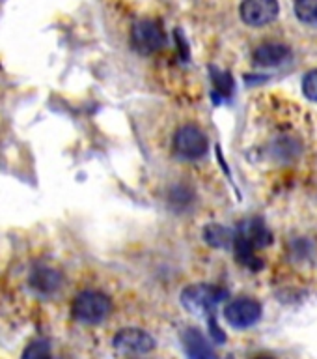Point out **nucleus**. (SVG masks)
Listing matches in <instances>:
<instances>
[{
    "label": "nucleus",
    "mask_w": 317,
    "mask_h": 359,
    "mask_svg": "<svg viewBox=\"0 0 317 359\" xmlns=\"http://www.w3.org/2000/svg\"><path fill=\"white\" fill-rule=\"evenodd\" d=\"M295 15L302 25L317 28V0H295Z\"/></svg>",
    "instance_id": "4468645a"
},
{
    "label": "nucleus",
    "mask_w": 317,
    "mask_h": 359,
    "mask_svg": "<svg viewBox=\"0 0 317 359\" xmlns=\"http://www.w3.org/2000/svg\"><path fill=\"white\" fill-rule=\"evenodd\" d=\"M112 344L120 353L127 355H144L155 350V339L144 330L139 327H123L114 335Z\"/></svg>",
    "instance_id": "0eeeda50"
},
{
    "label": "nucleus",
    "mask_w": 317,
    "mask_h": 359,
    "mask_svg": "<svg viewBox=\"0 0 317 359\" xmlns=\"http://www.w3.org/2000/svg\"><path fill=\"white\" fill-rule=\"evenodd\" d=\"M271 240L273 236L263 219L251 217L239 223L234 232V249L239 264L252 271H260L263 268V260L256 257V249L269 245Z\"/></svg>",
    "instance_id": "f257e3e1"
},
{
    "label": "nucleus",
    "mask_w": 317,
    "mask_h": 359,
    "mask_svg": "<svg viewBox=\"0 0 317 359\" xmlns=\"http://www.w3.org/2000/svg\"><path fill=\"white\" fill-rule=\"evenodd\" d=\"M62 273L49 266H38L30 273V286L41 296H50L62 286Z\"/></svg>",
    "instance_id": "9b49d317"
},
{
    "label": "nucleus",
    "mask_w": 317,
    "mask_h": 359,
    "mask_svg": "<svg viewBox=\"0 0 317 359\" xmlns=\"http://www.w3.org/2000/svg\"><path fill=\"white\" fill-rule=\"evenodd\" d=\"M291 58V49L284 43H276V41H269L262 43L254 50L252 60L256 66L262 67H276L282 66Z\"/></svg>",
    "instance_id": "9d476101"
},
{
    "label": "nucleus",
    "mask_w": 317,
    "mask_h": 359,
    "mask_svg": "<svg viewBox=\"0 0 317 359\" xmlns=\"http://www.w3.org/2000/svg\"><path fill=\"white\" fill-rule=\"evenodd\" d=\"M262 303L254 297H237L224 307V318L235 330H248L262 320Z\"/></svg>",
    "instance_id": "39448f33"
},
{
    "label": "nucleus",
    "mask_w": 317,
    "mask_h": 359,
    "mask_svg": "<svg viewBox=\"0 0 317 359\" xmlns=\"http://www.w3.org/2000/svg\"><path fill=\"white\" fill-rule=\"evenodd\" d=\"M302 94L307 100L317 103V67L310 69L302 79Z\"/></svg>",
    "instance_id": "f3484780"
},
{
    "label": "nucleus",
    "mask_w": 317,
    "mask_h": 359,
    "mask_svg": "<svg viewBox=\"0 0 317 359\" xmlns=\"http://www.w3.org/2000/svg\"><path fill=\"white\" fill-rule=\"evenodd\" d=\"M174 150L181 159L196 161L207 154L209 140L198 126L187 123V126H181L174 135Z\"/></svg>",
    "instance_id": "20e7f679"
},
{
    "label": "nucleus",
    "mask_w": 317,
    "mask_h": 359,
    "mask_svg": "<svg viewBox=\"0 0 317 359\" xmlns=\"http://www.w3.org/2000/svg\"><path fill=\"white\" fill-rule=\"evenodd\" d=\"M228 292L215 285H190L181 292V305L195 316H211Z\"/></svg>",
    "instance_id": "f03ea898"
},
{
    "label": "nucleus",
    "mask_w": 317,
    "mask_h": 359,
    "mask_svg": "<svg viewBox=\"0 0 317 359\" xmlns=\"http://www.w3.org/2000/svg\"><path fill=\"white\" fill-rule=\"evenodd\" d=\"M60 359H62V358H60Z\"/></svg>",
    "instance_id": "aec40b11"
},
{
    "label": "nucleus",
    "mask_w": 317,
    "mask_h": 359,
    "mask_svg": "<svg viewBox=\"0 0 317 359\" xmlns=\"http://www.w3.org/2000/svg\"><path fill=\"white\" fill-rule=\"evenodd\" d=\"M211 81H213V95L215 101L226 100L234 90V79L230 77V73L218 72L217 67H211Z\"/></svg>",
    "instance_id": "ddd939ff"
},
{
    "label": "nucleus",
    "mask_w": 317,
    "mask_h": 359,
    "mask_svg": "<svg viewBox=\"0 0 317 359\" xmlns=\"http://www.w3.org/2000/svg\"><path fill=\"white\" fill-rule=\"evenodd\" d=\"M280 13L279 0H243L239 15L248 27H267Z\"/></svg>",
    "instance_id": "6e6552de"
},
{
    "label": "nucleus",
    "mask_w": 317,
    "mask_h": 359,
    "mask_svg": "<svg viewBox=\"0 0 317 359\" xmlns=\"http://www.w3.org/2000/svg\"><path fill=\"white\" fill-rule=\"evenodd\" d=\"M131 39L140 55H153L167 45V34L162 30L161 22L153 19H142L134 22Z\"/></svg>",
    "instance_id": "423d86ee"
},
{
    "label": "nucleus",
    "mask_w": 317,
    "mask_h": 359,
    "mask_svg": "<svg viewBox=\"0 0 317 359\" xmlns=\"http://www.w3.org/2000/svg\"><path fill=\"white\" fill-rule=\"evenodd\" d=\"M21 359H52L50 355V344L47 339H36L22 350Z\"/></svg>",
    "instance_id": "dca6fc26"
},
{
    "label": "nucleus",
    "mask_w": 317,
    "mask_h": 359,
    "mask_svg": "<svg viewBox=\"0 0 317 359\" xmlns=\"http://www.w3.org/2000/svg\"><path fill=\"white\" fill-rule=\"evenodd\" d=\"M209 333H211V339L215 342L226 341V335H224L223 330H220V325L217 324V320H215V314H211V316H209Z\"/></svg>",
    "instance_id": "a211bd4d"
},
{
    "label": "nucleus",
    "mask_w": 317,
    "mask_h": 359,
    "mask_svg": "<svg viewBox=\"0 0 317 359\" xmlns=\"http://www.w3.org/2000/svg\"><path fill=\"white\" fill-rule=\"evenodd\" d=\"M204 240L217 249H228V247L234 245V230L217 223L207 224L206 230H204Z\"/></svg>",
    "instance_id": "f8f14e48"
},
{
    "label": "nucleus",
    "mask_w": 317,
    "mask_h": 359,
    "mask_svg": "<svg viewBox=\"0 0 317 359\" xmlns=\"http://www.w3.org/2000/svg\"><path fill=\"white\" fill-rule=\"evenodd\" d=\"M112 302L111 297L99 290H83L75 296L71 305L73 316L83 324L95 325L111 314Z\"/></svg>",
    "instance_id": "7ed1b4c3"
},
{
    "label": "nucleus",
    "mask_w": 317,
    "mask_h": 359,
    "mask_svg": "<svg viewBox=\"0 0 317 359\" xmlns=\"http://www.w3.org/2000/svg\"><path fill=\"white\" fill-rule=\"evenodd\" d=\"M168 201L172 204L176 210H185V208H189L195 201V191L190 189L189 185H174L170 193H168Z\"/></svg>",
    "instance_id": "2eb2a0df"
},
{
    "label": "nucleus",
    "mask_w": 317,
    "mask_h": 359,
    "mask_svg": "<svg viewBox=\"0 0 317 359\" xmlns=\"http://www.w3.org/2000/svg\"><path fill=\"white\" fill-rule=\"evenodd\" d=\"M181 342L189 359H218L213 344L198 327H187L181 333Z\"/></svg>",
    "instance_id": "1a4fd4ad"
},
{
    "label": "nucleus",
    "mask_w": 317,
    "mask_h": 359,
    "mask_svg": "<svg viewBox=\"0 0 317 359\" xmlns=\"http://www.w3.org/2000/svg\"><path fill=\"white\" fill-rule=\"evenodd\" d=\"M256 359H271V358H256Z\"/></svg>",
    "instance_id": "6ab92c4d"
}]
</instances>
